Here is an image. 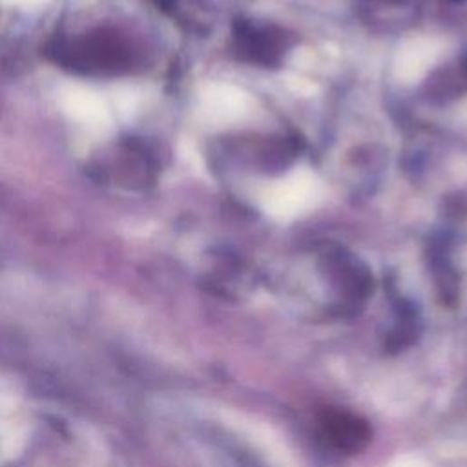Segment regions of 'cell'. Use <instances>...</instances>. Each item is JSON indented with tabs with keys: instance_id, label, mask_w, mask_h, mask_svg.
<instances>
[{
	"instance_id": "obj_1",
	"label": "cell",
	"mask_w": 467,
	"mask_h": 467,
	"mask_svg": "<svg viewBox=\"0 0 467 467\" xmlns=\"http://www.w3.org/2000/svg\"><path fill=\"white\" fill-rule=\"evenodd\" d=\"M323 436L339 451L358 452L370 440L368 425L358 416L343 410H327L321 418Z\"/></svg>"
},
{
	"instance_id": "obj_2",
	"label": "cell",
	"mask_w": 467,
	"mask_h": 467,
	"mask_svg": "<svg viewBox=\"0 0 467 467\" xmlns=\"http://www.w3.org/2000/svg\"><path fill=\"white\" fill-rule=\"evenodd\" d=\"M24 443V431L15 427V425H7L0 429V452L4 456H13L20 451Z\"/></svg>"
}]
</instances>
